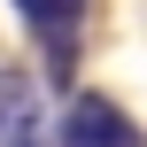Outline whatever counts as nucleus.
<instances>
[{
  "mask_svg": "<svg viewBox=\"0 0 147 147\" xmlns=\"http://www.w3.org/2000/svg\"><path fill=\"white\" fill-rule=\"evenodd\" d=\"M54 140H62V147H147V140H140V124H132L109 93H70V101H62Z\"/></svg>",
  "mask_w": 147,
  "mask_h": 147,
  "instance_id": "obj_1",
  "label": "nucleus"
},
{
  "mask_svg": "<svg viewBox=\"0 0 147 147\" xmlns=\"http://www.w3.org/2000/svg\"><path fill=\"white\" fill-rule=\"evenodd\" d=\"M31 124H39L31 85H23V78H0V147H39V140H31Z\"/></svg>",
  "mask_w": 147,
  "mask_h": 147,
  "instance_id": "obj_2",
  "label": "nucleus"
},
{
  "mask_svg": "<svg viewBox=\"0 0 147 147\" xmlns=\"http://www.w3.org/2000/svg\"><path fill=\"white\" fill-rule=\"evenodd\" d=\"M39 39H78V0H16Z\"/></svg>",
  "mask_w": 147,
  "mask_h": 147,
  "instance_id": "obj_3",
  "label": "nucleus"
}]
</instances>
